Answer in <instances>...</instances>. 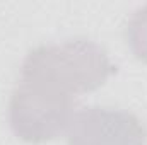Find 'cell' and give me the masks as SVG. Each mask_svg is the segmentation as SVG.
Wrapping results in <instances>:
<instances>
[{"label":"cell","instance_id":"2","mask_svg":"<svg viewBox=\"0 0 147 145\" xmlns=\"http://www.w3.org/2000/svg\"><path fill=\"white\" fill-rule=\"evenodd\" d=\"M75 97L31 73H21L9 101V123L16 137L28 144H43L67 132Z\"/></svg>","mask_w":147,"mask_h":145},{"label":"cell","instance_id":"1","mask_svg":"<svg viewBox=\"0 0 147 145\" xmlns=\"http://www.w3.org/2000/svg\"><path fill=\"white\" fill-rule=\"evenodd\" d=\"M115 72L105 48L86 38L38 46L29 51L21 70L46 79L74 97L96 91Z\"/></svg>","mask_w":147,"mask_h":145},{"label":"cell","instance_id":"4","mask_svg":"<svg viewBox=\"0 0 147 145\" xmlns=\"http://www.w3.org/2000/svg\"><path fill=\"white\" fill-rule=\"evenodd\" d=\"M127 41L134 55L147 63V5L135 10L127 26Z\"/></svg>","mask_w":147,"mask_h":145},{"label":"cell","instance_id":"3","mask_svg":"<svg viewBox=\"0 0 147 145\" xmlns=\"http://www.w3.org/2000/svg\"><path fill=\"white\" fill-rule=\"evenodd\" d=\"M140 119L123 109L89 106L75 111L67 128V145H144Z\"/></svg>","mask_w":147,"mask_h":145}]
</instances>
